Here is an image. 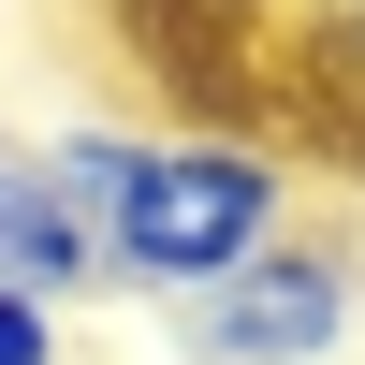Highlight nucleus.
Masks as SVG:
<instances>
[{
	"label": "nucleus",
	"instance_id": "2",
	"mask_svg": "<svg viewBox=\"0 0 365 365\" xmlns=\"http://www.w3.org/2000/svg\"><path fill=\"white\" fill-rule=\"evenodd\" d=\"M175 336H190V365H336L365 336V249L292 220L249 278H220L205 307H175Z\"/></svg>",
	"mask_w": 365,
	"mask_h": 365
},
{
	"label": "nucleus",
	"instance_id": "4",
	"mask_svg": "<svg viewBox=\"0 0 365 365\" xmlns=\"http://www.w3.org/2000/svg\"><path fill=\"white\" fill-rule=\"evenodd\" d=\"M0 365H58V307H29V292H0Z\"/></svg>",
	"mask_w": 365,
	"mask_h": 365
},
{
	"label": "nucleus",
	"instance_id": "5",
	"mask_svg": "<svg viewBox=\"0 0 365 365\" xmlns=\"http://www.w3.org/2000/svg\"><path fill=\"white\" fill-rule=\"evenodd\" d=\"M336 29H351V44H365V0H336Z\"/></svg>",
	"mask_w": 365,
	"mask_h": 365
},
{
	"label": "nucleus",
	"instance_id": "3",
	"mask_svg": "<svg viewBox=\"0 0 365 365\" xmlns=\"http://www.w3.org/2000/svg\"><path fill=\"white\" fill-rule=\"evenodd\" d=\"M0 292H29V307L103 292V249H88V220H73L44 146H0Z\"/></svg>",
	"mask_w": 365,
	"mask_h": 365
},
{
	"label": "nucleus",
	"instance_id": "1",
	"mask_svg": "<svg viewBox=\"0 0 365 365\" xmlns=\"http://www.w3.org/2000/svg\"><path fill=\"white\" fill-rule=\"evenodd\" d=\"M58 190H73L88 249H103V292H161V307H205L220 278H249L292 234V161L249 132H132V117H88V132L44 146Z\"/></svg>",
	"mask_w": 365,
	"mask_h": 365
}]
</instances>
